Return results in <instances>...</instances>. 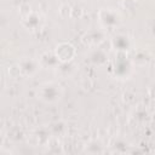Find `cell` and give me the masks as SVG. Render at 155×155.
I'll return each mask as SVG.
<instances>
[]
</instances>
